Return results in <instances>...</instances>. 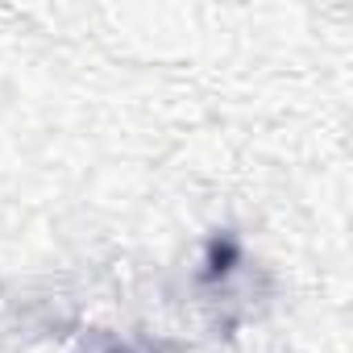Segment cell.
Returning a JSON list of instances; mask_svg holds the SVG:
<instances>
[{"label": "cell", "instance_id": "obj_1", "mask_svg": "<svg viewBox=\"0 0 353 353\" xmlns=\"http://www.w3.org/2000/svg\"><path fill=\"white\" fill-rule=\"evenodd\" d=\"M233 258H237V245H233V241H212V250H208V274H212V279L225 274Z\"/></svg>", "mask_w": 353, "mask_h": 353}]
</instances>
